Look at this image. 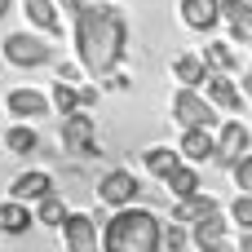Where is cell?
I'll list each match as a JSON object with an SVG mask.
<instances>
[{
    "label": "cell",
    "instance_id": "cell-12",
    "mask_svg": "<svg viewBox=\"0 0 252 252\" xmlns=\"http://www.w3.org/2000/svg\"><path fill=\"white\" fill-rule=\"evenodd\" d=\"M49 190H53V177H49L44 168H27V173H18V177L9 182V195L22 199V204H40Z\"/></svg>",
    "mask_w": 252,
    "mask_h": 252
},
{
    "label": "cell",
    "instance_id": "cell-3",
    "mask_svg": "<svg viewBox=\"0 0 252 252\" xmlns=\"http://www.w3.org/2000/svg\"><path fill=\"white\" fill-rule=\"evenodd\" d=\"M173 120H177V128H217V106L204 97V89H177L173 93Z\"/></svg>",
    "mask_w": 252,
    "mask_h": 252
},
{
    "label": "cell",
    "instance_id": "cell-1",
    "mask_svg": "<svg viewBox=\"0 0 252 252\" xmlns=\"http://www.w3.org/2000/svg\"><path fill=\"white\" fill-rule=\"evenodd\" d=\"M75 18V58L93 80H106L111 71H120L124 53H128V18L120 4L111 0H93L71 13Z\"/></svg>",
    "mask_w": 252,
    "mask_h": 252
},
{
    "label": "cell",
    "instance_id": "cell-4",
    "mask_svg": "<svg viewBox=\"0 0 252 252\" xmlns=\"http://www.w3.org/2000/svg\"><path fill=\"white\" fill-rule=\"evenodd\" d=\"M4 62L35 71V66L53 62V44H44V35H31V31H13V35H4Z\"/></svg>",
    "mask_w": 252,
    "mask_h": 252
},
{
    "label": "cell",
    "instance_id": "cell-13",
    "mask_svg": "<svg viewBox=\"0 0 252 252\" xmlns=\"http://www.w3.org/2000/svg\"><path fill=\"white\" fill-rule=\"evenodd\" d=\"M4 106H9V115H18V120H35V115H49V97L40 93V89H9L4 93Z\"/></svg>",
    "mask_w": 252,
    "mask_h": 252
},
{
    "label": "cell",
    "instance_id": "cell-6",
    "mask_svg": "<svg viewBox=\"0 0 252 252\" xmlns=\"http://www.w3.org/2000/svg\"><path fill=\"white\" fill-rule=\"evenodd\" d=\"M248 151H252V133H248V124H239V120H226V124H221V133H217L213 164H217V168H235V164H239Z\"/></svg>",
    "mask_w": 252,
    "mask_h": 252
},
{
    "label": "cell",
    "instance_id": "cell-29",
    "mask_svg": "<svg viewBox=\"0 0 252 252\" xmlns=\"http://www.w3.org/2000/svg\"><path fill=\"white\" fill-rule=\"evenodd\" d=\"M80 71H84L80 62H62V66H58V80H66V84H80Z\"/></svg>",
    "mask_w": 252,
    "mask_h": 252
},
{
    "label": "cell",
    "instance_id": "cell-30",
    "mask_svg": "<svg viewBox=\"0 0 252 252\" xmlns=\"http://www.w3.org/2000/svg\"><path fill=\"white\" fill-rule=\"evenodd\" d=\"M80 106H84V111L97 106V89H93V84H80Z\"/></svg>",
    "mask_w": 252,
    "mask_h": 252
},
{
    "label": "cell",
    "instance_id": "cell-21",
    "mask_svg": "<svg viewBox=\"0 0 252 252\" xmlns=\"http://www.w3.org/2000/svg\"><path fill=\"white\" fill-rule=\"evenodd\" d=\"M4 146H9V155H35V151H40V133L22 120V124L4 128Z\"/></svg>",
    "mask_w": 252,
    "mask_h": 252
},
{
    "label": "cell",
    "instance_id": "cell-2",
    "mask_svg": "<svg viewBox=\"0 0 252 252\" xmlns=\"http://www.w3.org/2000/svg\"><path fill=\"white\" fill-rule=\"evenodd\" d=\"M102 252H164V221L142 204L115 208L102 226Z\"/></svg>",
    "mask_w": 252,
    "mask_h": 252
},
{
    "label": "cell",
    "instance_id": "cell-10",
    "mask_svg": "<svg viewBox=\"0 0 252 252\" xmlns=\"http://www.w3.org/2000/svg\"><path fill=\"white\" fill-rule=\"evenodd\" d=\"M177 18L190 31H213L221 22V0H177Z\"/></svg>",
    "mask_w": 252,
    "mask_h": 252
},
{
    "label": "cell",
    "instance_id": "cell-20",
    "mask_svg": "<svg viewBox=\"0 0 252 252\" xmlns=\"http://www.w3.org/2000/svg\"><path fill=\"white\" fill-rule=\"evenodd\" d=\"M142 164H146V173H151V177H159V182H164V177L182 164V151H177V146H151V151H142Z\"/></svg>",
    "mask_w": 252,
    "mask_h": 252
},
{
    "label": "cell",
    "instance_id": "cell-17",
    "mask_svg": "<svg viewBox=\"0 0 252 252\" xmlns=\"http://www.w3.org/2000/svg\"><path fill=\"white\" fill-rule=\"evenodd\" d=\"M208 62H204V53H177L173 58V75L186 84V89H204V80H208Z\"/></svg>",
    "mask_w": 252,
    "mask_h": 252
},
{
    "label": "cell",
    "instance_id": "cell-19",
    "mask_svg": "<svg viewBox=\"0 0 252 252\" xmlns=\"http://www.w3.org/2000/svg\"><path fill=\"white\" fill-rule=\"evenodd\" d=\"M22 13H27V22L40 27L44 35H58V31H62V18H58L53 0H22Z\"/></svg>",
    "mask_w": 252,
    "mask_h": 252
},
{
    "label": "cell",
    "instance_id": "cell-8",
    "mask_svg": "<svg viewBox=\"0 0 252 252\" xmlns=\"http://www.w3.org/2000/svg\"><path fill=\"white\" fill-rule=\"evenodd\" d=\"M62 146L75 155H97V124H93V115H84V106L62 120Z\"/></svg>",
    "mask_w": 252,
    "mask_h": 252
},
{
    "label": "cell",
    "instance_id": "cell-33",
    "mask_svg": "<svg viewBox=\"0 0 252 252\" xmlns=\"http://www.w3.org/2000/svg\"><path fill=\"white\" fill-rule=\"evenodd\" d=\"M248 44H252V40H248ZM244 93L252 97V62H248V71H244Z\"/></svg>",
    "mask_w": 252,
    "mask_h": 252
},
{
    "label": "cell",
    "instance_id": "cell-25",
    "mask_svg": "<svg viewBox=\"0 0 252 252\" xmlns=\"http://www.w3.org/2000/svg\"><path fill=\"white\" fill-rule=\"evenodd\" d=\"M226 217H230V226H239V230H252V195L239 190V199L226 208Z\"/></svg>",
    "mask_w": 252,
    "mask_h": 252
},
{
    "label": "cell",
    "instance_id": "cell-18",
    "mask_svg": "<svg viewBox=\"0 0 252 252\" xmlns=\"http://www.w3.org/2000/svg\"><path fill=\"white\" fill-rule=\"evenodd\" d=\"M221 22H230L235 40H252V0H221Z\"/></svg>",
    "mask_w": 252,
    "mask_h": 252
},
{
    "label": "cell",
    "instance_id": "cell-14",
    "mask_svg": "<svg viewBox=\"0 0 252 252\" xmlns=\"http://www.w3.org/2000/svg\"><path fill=\"white\" fill-rule=\"evenodd\" d=\"M35 226V213H31V204H22V199H4L0 204V235H9V239H18V235H27Z\"/></svg>",
    "mask_w": 252,
    "mask_h": 252
},
{
    "label": "cell",
    "instance_id": "cell-7",
    "mask_svg": "<svg viewBox=\"0 0 252 252\" xmlns=\"http://www.w3.org/2000/svg\"><path fill=\"white\" fill-rule=\"evenodd\" d=\"M58 230H62L66 252H102V230H97V217H89V213H66V221H62Z\"/></svg>",
    "mask_w": 252,
    "mask_h": 252
},
{
    "label": "cell",
    "instance_id": "cell-16",
    "mask_svg": "<svg viewBox=\"0 0 252 252\" xmlns=\"http://www.w3.org/2000/svg\"><path fill=\"white\" fill-rule=\"evenodd\" d=\"M226 235H230V221H226V213H221V208H217V213H208V217H199V221L190 226V244H195V248L226 244Z\"/></svg>",
    "mask_w": 252,
    "mask_h": 252
},
{
    "label": "cell",
    "instance_id": "cell-24",
    "mask_svg": "<svg viewBox=\"0 0 252 252\" xmlns=\"http://www.w3.org/2000/svg\"><path fill=\"white\" fill-rule=\"evenodd\" d=\"M49 102H53V111H58V115H71V111H80V84H66V80H58V84H53V93H49Z\"/></svg>",
    "mask_w": 252,
    "mask_h": 252
},
{
    "label": "cell",
    "instance_id": "cell-27",
    "mask_svg": "<svg viewBox=\"0 0 252 252\" xmlns=\"http://www.w3.org/2000/svg\"><path fill=\"white\" fill-rule=\"evenodd\" d=\"M186 239H190V230L182 221H168L164 226V252H186Z\"/></svg>",
    "mask_w": 252,
    "mask_h": 252
},
{
    "label": "cell",
    "instance_id": "cell-28",
    "mask_svg": "<svg viewBox=\"0 0 252 252\" xmlns=\"http://www.w3.org/2000/svg\"><path fill=\"white\" fill-rule=\"evenodd\" d=\"M230 173H235V186H239L244 195H252V151L239 159V164H235V168H230Z\"/></svg>",
    "mask_w": 252,
    "mask_h": 252
},
{
    "label": "cell",
    "instance_id": "cell-15",
    "mask_svg": "<svg viewBox=\"0 0 252 252\" xmlns=\"http://www.w3.org/2000/svg\"><path fill=\"white\" fill-rule=\"evenodd\" d=\"M217 208H221V199H213V195L195 190V195H186V199H177V204H173V221L195 226L199 217H208V213H217Z\"/></svg>",
    "mask_w": 252,
    "mask_h": 252
},
{
    "label": "cell",
    "instance_id": "cell-32",
    "mask_svg": "<svg viewBox=\"0 0 252 252\" xmlns=\"http://www.w3.org/2000/svg\"><path fill=\"white\" fill-rule=\"evenodd\" d=\"M199 252H239V248H230V244H208V248H199Z\"/></svg>",
    "mask_w": 252,
    "mask_h": 252
},
{
    "label": "cell",
    "instance_id": "cell-36",
    "mask_svg": "<svg viewBox=\"0 0 252 252\" xmlns=\"http://www.w3.org/2000/svg\"><path fill=\"white\" fill-rule=\"evenodd\" d=\"M9 9H13V0H0V18H4V13H9Z\"/></svg>",
    "mask_w": 252,
    "mask_h": 252
},
{
    "label": "cell",
    "instance_id": "cell-34",
    "mask_svg": "<svg viewBox=\"0 0 252 252\" xmlns=\"http://www.w3.org/2000/svg\"><path fill=\"white\" fill-rule=\"evenodd\" d=\"M239 252H252V230H244V239H239Z\"/></svg>",
    "mask_w": 252,
    "mask_h": 252
},
{
    "label": "cell",
    "instance_id": "cell-31",
    "mask_svg": "<svg viewBox=\"0 0 252 252\" xmlns=\"http://www.w3.org/2000/svg\"><path fill=\"white\" fill-rule=\"evenodd\" d=\"M106 84H111V89H128V84H133V80H128V75H124V71H111V75H106Z\"/></svg>",
    "mask_w": 252,
    "mask_h": 252
},
{
    "label": "cell",
    "instance_id": "cell-11",
    "mask_svg": "<svg viewBox=\"0 0 252 252\" xmlns=\"http://www.w3.org/2000/svg\"><path fill=\"white\" fill-rule=\"evenodd\" d=\"M177 151H182L186 164H208L213 151H217V133H213V128H182Z\"/></svg>",
    "mask_w": 252,
    "mask_h": 252
},
{
    "label": "cell",
    "instance_id": "cell-26",
    "mask_svg": "<svg viewBox=\"0 0 252 252\" xmlns=\"http://www.w3.org/2000/svg\"><path fill=\"white\" fill-rule=\"evenodd\" d=\"M204 62H208L213 71H230V66H235V53H230V44H221V40H213V44L204 49Z\"/></svg>",
    "mask_w": 252,
    "mask_h": 252
},
{
    "label": "cell",
    "instance_id": "cell-9",
    "mask_svg": "<svg viewBox=\"0 0 252 252\" xmlns=\"http://www.w3.org/2000/svg\"><path fill=\"white\" fill-rule=\"evenodd\" d=\"M204 97H208L217 111H226V115H235V111L244 106V89L230 80V71H208V80H204Z\"/></svg>",
    "mask_w": 252,
    "mask_h": 252
},
{
    "label": "cell",
    "instance_id": "cell-23",
    "mask_svg": "<svg viewBox=\"0 0 252 252\" xmlns=\"http://www.w3.org/2000/svg\"><path fill=\"white\" fill-rule=\"evenodd\" d=\"M66 213H71V208L62 204V195H58V190H49V195L35 204V221H40V226H53V230L66 221Z\"/></svg>",
    "mask_w": 252,
    "mask_h": 252
},
{
    "label": "cell",
    "instance_id": "cell-22",
    "mask_svg": "<svg viewBox=\"0 0 252 252\" xmlns=\"http://www.w3.org/2000/svg\"><path fill=\"white\" fill-rule=\"evenodd\" d=\"M164 182H168L173 199H186V195H195V190L204 186V182H199V168H195V164H186V159H182V164H177V168H173Z\"/></svg>",
    "mask_w": 252,
    "mask_h": 252
},
{
    "label": "cell",
    "instance_id": "cell-35",
    "mask_svg": "<svg viewBox=\"0 0 252 252\" xmlns=\"http://www.w3.org/2000/svg\"><path fill=\"white\" fill-rule=\"evenodd\" d=\"M58 4H62V9H71V13L80 9V0H58Z\"/></svg>",
    "mask_w": 252,
    "mask_h": 252
},
{
    "label": "cell",
    "instance_id": "cell-5",
    "mask_svg": "<svg viewBox=\"0 0 252 252\" xmlns=\"http://www.w3.org/2000/svg\"><path fill=\"white\" fill-rule=\"evenodd\" d=\"M97 199H102L106 208H128V204L142 199V182H137L128 168H111V173H102V182H97Z\"/></svg>",
    "mask_w": 252,
    "mask_h": 252
}]
</instances>
